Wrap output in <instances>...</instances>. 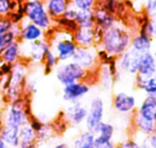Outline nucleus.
I'll return each instance as SVG.
<instances>
[{
  "mask_svg": "<svg viewBox=\"0 0 156 148\" xmlns=\"http://www.w3.org/2000/svg\"><path fill=\"white\" fill-rule=\"evenodd\" d=\"M96 47H78L72 60L90 73H96L100 65Z\"/></svg>",
  "mask_w": 156,
  "mask_h": 148,
  "instance_id": "nucleus-9",
  "label": "nucleus"
},
{
  "mask_svg": "<svg viewBox=\"0 0 156 148\" xmlns=\"http://www.w3.org/2000/svg\"><path fill=\"white\" fill-rule=\"evenodd\" d=\"M54 148H73V146L69 145V144H66V143H59V144H57V145H55Z\"/></svg>",
  "mask_w": 156,
  "mask_h": 148,
  "instance_id": "nucleus-46",
  "label": "nucleus"
},
{
  "mask_svg": "<svg viewBox=\"0 0 156 148\" xmlns=\"http://www.w3.org/2000/svg\"><path fill=\"white\" fill-rule=\"evenodd\" d=\"M127 2H130V7L132 8H137L138 6V9L140 11H142L143 8V0H126Z\"/></svg>",
  "mask_w": 156,
  "mask_h": 148,
  "instance_id": "nucleus-41",
  "label": "nucleus"
},
{
  "mask_svg": "<svg viewBox=\"0 0 156 148\" xmlns=\"http://www.w3.org/2000/svg\"><path fill=\"white\" fill-rule=\"evenodd\" d=\"M141 55L142 54L136 52L130 47L127 50H125L121 56L117 58V68L119 72L136 76L138 73Z\"/></svg>",
  "mask_w": 156,
  "mask_h": 148,
  "instance_id": "nucleus-11",
  "label": "nucleus"
},
{
  "mask_svg": "<svg viewBox=\"0 0 156 148\" xmlns=\"http://www.w3.org/2000/svg\"><path fill=\"white\" fill-rule=\"evenodd\" d=\"M29 102L24 96L20 99L10 101L2 113L3 124L20 129L29 122L31 117Z\"/></svg>",
  "mask_w": 156,
  "mask_h": 148,
  "instance_id": "nucleus-4",
  "label": "nucleus"
},
{
  "mask_svg": "<svg viewBox=\"0 0 156 148\" xmlns=\"http://www.w3.org/2000/svg\"><path fill=\"white\" fill-rule=\"evenodd\" d=\"M132 122L135 130L138 131L141 134H143L144 136H149L152 133H154V130H155V127H156L155 122L144 119V118L140 117V116L135 113L132 116Z\"/></svg>",
  "mask_w": 156,
  "mask_h": 148,
  "instance_id": "nucleus-25",
  "label": "nucleus"
},
{
  "mask_svg": "<svg viewBox=\"0 0 156 148\" xmlns=\"http://www.w3.org/2000/svg\"><path fill=\"white\" fill-rule=\"evenodd\" d=\"M117 148H141L139 142L134 139H126L117 145Z\"/></svg>",
  "mask_w": 156,
  "mask_h": 148,
  "instance_id": "nucleus-38",
  "label": "nucleus"
},
{
  "mask_svg": "<svg viewBox=\"0 0 156 148\" xmlns=\"http://www.w3.org/2000/svg\"><path fill=\"white\" fill-rule=\"evenodd\" d=\"M14 1H18V2H23L24 0H14Z\"/></svg>",
  "mask_w": 156,
  "mask_h": 148,
  "instance_id": "nucleus-51",
  "label": "nucleus"
},
{
  "mask_svg": "<svg viewBox=\"0 0 156 148\" xmlns=\"http://www.w3.org/2000/svg\"><path fill=\"white\" fill-rule=\"evenodd\" d=\"M23 57L22 59L29 61L31 63H42L47 55V53L51 50L49 41L47 39L39 40L32 43L23 44Z\"/></svg>",
  "mask_w": 156,
  "mask_h": 148,
  "instance_id": "nucleus-8",
  "label": "nucleus"
},
{
  "mask_svg": "<svg viewBox=\"0 0 156 148\" xmlns=\"http://www.w3.org/2000/svg\"><path fill=\"white\" fill-rule=\"evenodd\" d=\"M43 39H46V31H44L39 26L30 23L26 18L20 24L18 40H20V43L28 44Z\"/></svg>",
  "mask_w": 156,
  "mask_h": 148,
  "instance_id": "nucleus-14",
  "label": "nucleus"
},
{
  "mask_svg": "<svg viewBox=\"0 0 156 148\" xmlns=\"http://www.w3.org/2000/svg\"><path fill=\"white\" fill-rule=\"evenodd\" d=\"M105 102L101 97H94L88 105V115L86 119V130L96 135L100 124L105 118Z\"/></svg>",
  "mask_w": 156,
  "mask_h": 148,
  "instance_id": "nucleus-7",
  "label": "nucleus"
},
{
  "mask_svg": "<svg viewBox=\"0 0 156 148\" xmlns=\"http://www.w3.org/2000/svg\"><path fill=\"white\" fill-rule=\"evenodd\" d=\"M154 74H156V59L154 57L153 52L144 53L141 55L137 75L147 77Z\"/></svg>",
  "mask_w": 156,
  "mask_h": 148,
  "instance_id": "nucleus-22",
  "label": "nucleus"
},
{
  "mask_svg": "<svg viewBox=\"0 0 156 148\" xmlns=\"http://www.w3.org/2000/svg\"><path fill=\"white\" fill-rule=\"evenodd\" d=\"M44 5L48 14L54 20L61 18L69 7V0H44Z\"/></svg>",
  "mask_w": 156,
  "mask_h": 148,
  "instance_id": "nucleus-23",
  "label": "nucleus"
},
{
  "mask_svg": "<svg viewBox=\"0 0 156 148\" xmlns=\"http://www.w3.org/2000/svg\"><path fill=\"white\" fill-rule=\"evenodd\" d=\"M96 75H98V83L101 84L104 89L109 90L112 88L113 83H115V79L112 72L110 71L109 67L107 65H100L96 71Z\"/></svg>",
  "mask_w": 156,
  "mask_h": 148,
  "instance_id": "nucleus-26",
  "label": "nucleus"
},
{
  "mask_svg": "<svg viewBox=\"0 0 156 148\" xmlns=\"http://www.w3.org/2000/svg\"><path fill=\"white\" fill-rule=\"evenodd\" d=\"M135 114L156 124V98L145 96L139 103Z\"/></svg>",
  "mask_w": 156,
  "mask_h": 148,
  "instance_id": "nucleus-16",
  "label": "nucleus"
},
{
  "mask_svg": "<svg viewBox=\"0 0 156 148\" xmlns=\"http://www.w3.org/2000/svg\"><path fill=\"white\" fill-rule=\"evenodd\" d=\"M93 148H117V145L111 139H106L103 137L96 136Z\"/></svg>",
  "mask_w": 156,
  "mask_h": 148,
  "instance_id": "nucleus-35",
  "label": "nucleus"
},
{
  "mask_svg": "<svg viewBox=\"0 0 156 148\" xmlns=\"http://www.w3.org/2000/svg\"><path fill=\"white\" fill-rule=\"evenodd\" d=\"M52 133V128H50L49 126H48L47 124H45V127H44L43 129H42L41 131H40L39 133H37V139L40 141H43V139H48V137L50 136V134Z\"/></svg>",
  "mask_w": 156,
  "mask_h": 148,
  "instance_id": "nucleus-39",
  "label": "nucleus"
},
{
  "mask_svg": "<svg viewBox=\"0 0 156 148\" xmlns=\"http://www.w3.org/2000/svg\"><path fill=\"white\" fill-rule=\"evenodd\" d=\"M55 25H56V28L62 29V30L69 31V32H72V33L78 28L75 20H67V18L63 17V16L61 18H59V20H55Z\"/></svg>",
  "mask_w": 156,
  "mask_h": 148,
  "instance_id": "nucleus-33",
  "label": "nucleus"
},
{
  "mask_svg": "<svg viewBox=\"0 0 156 148\" xmlns=\"http://www.w3.org/2000/svg\"><path fill=\"white\" fill-rule=\"evenodd\" d=\"M133 33L134 32L130 28L118 20L117 24L104 31L98 47L104 50L110 56L118 58L130 47Z\"/></svg>",
  "mask_w": 156,
  "mask_h": 148,
  "instance_id": "nucleus-1",
  "label": "nucleus"
},
{
  "mask_svg": "<svg viewBox=\"0 0 156 148\" xmlns=\"http://www.w3.org/2000/svg\"><path fill=\"white\" fill-rule=\"evenodd\" d=\"M2 113L3 111L1 109H0V129H1V127L3 126V121H2Z\"/></svg>",
  "mask_w": 156,
  "mask_h": 148,
  "instance_id": "nucleus-48",
  "label": "nucleus"
},
{
  "mask_svg": "<svg viewBox=\"0 0 156 148\" xmlns=\"http://www.w3.org/2000/svg\"><path fill=\"white\" fill-rule=\"evenodd\" d=\"M0 148H11V147H10V146H8L7 144L2 141V139H0Z\"/></svg>",
  "mask_w": 156,
  "mask_h": 148,
  "instance_id": "nucleus-47",
  "label": "nucleus"
},
{
  "mask_svg": "<svg viewBox=\"0 0 156 148\" xmlns=\"http://www.w3.org/2000/svg\"><path fill=\"white\" fill-rule=\"evenodd\" d=\"M0 139L11 148H18V145H20V129L3 124L0 129Z\"/></svg>",
  "mask_w": 156,
  "mask_h": 148,
  "instance_id": "nucleus-24",
  "label": "nucleus"
},
{
  "mask_svg": "<svg viewBox=\"0 0 156 148\" xmlns=\"http://www.w3.org/2000/svg\"><path fill=\"white\" fill-rule=\"evenodd\" d=\"M151 24H152V28H153V39L156 40V16L151 18Z\"/></svg>",
  "mask_w": 156,
  "mask_h": 148,
  "instance_id": "nucleus-44",
  "label": "nucleus"
},
{
  "mask_svg": "<svg viewBox=\"0 0 156 148\" xmlns=\"http://www.w3.org/2000/svg\"><path fill=\"white\" fill-rule=\"evenodd\" d=\"M112 107L120 115L133 116L138 107V101L134 94L118 91L112 97Z\"/></svg>",
  "mask_w": 156,
  "mask_h": 148,
  "instance_id": "nucleus-10",
  "label": "nucleus"
},
{
  "mask_svg": "<svg viewBox=\"0 0 156 148\" xmlns=\"http://www.w3.org/2000/svg\"><path fill=\"white\" fill-rule=\"evenodd\" d=\"M20 35V25H15L11 30H8L0 37V54L12 43L18 41Z\"/></svg>",
  "mask_w": 156,
  "mask_h": 148,
  "instance_id": "nucleus-29",
  "label": "nucleus"
},
{
  "mask_svg": "<svg viewBox=\"0 0 156 148\" xmlns=\"http://www.w3.org/2000/svg\"><path fill=\"white\" fill-rule=\"evenodd\" d=\"M27 73H28L27 65L23 60L13 65L11 73L5 77V86H3V91L9 102L24 96L27 85Z\"/></svg>",
  "mask_w": 156,
  "mask_h": 148,
  "instance_id": "nucleus-3",
  "label": "nucleus"
},
{
  "mask_svg": "<svg viewBox=\"0 0 156 148\" xmlns=\"http://www.w3.org/2000/svg\"><path fill=\"white\" fill-rule=\"evenodd\" d=\"M147 141L152 148H156V132L152 133L151 135L147 136Z\"/></svg>",
  "mask_w": 156,
  "mask_h": 148,
  "instance_id": "nucleus-42",
  "label": "nucleus"
},
{
  "mask_svg": "<svg viewBox=\"0 0 156 148\" xmlns=\"http://www.w3.org/2000/svg\"><path fill=\"white\" fill-rule=\"evenodd\" d=\"M73 38L78 47H96L94 28L78 27L73 32Z\"/></svg>",
  "mask_w": 156,
  "mask_h": 148,
  "instance_id": "nucleus-17",
  "label": "nucleus"
},
{
  "mask_svg": "<svg viewBox=\"0 0 156 148\" xmlns=\"http://www.w3.org/2000/svg\"><path fill=\"white\" fill-rule=\"evenodd\" d=\"M153 54H154V57H155V59H156V50L153 52Z\"/></svg>",
  "mask_w": 156,
  "mask_h": 148,
  "instance_id": "nucleus-50",
  "label": "nucleus"
},
{
  "mask_svg": "<svg viewBox=\"0 0 156 148\" xmlns=\"http://www.w3.org/2000/svg\"><path fill=\"white\" fill-rule=\"evenodd\" d=\"M135 86L138 90L142 91L145 96L156 98V74L151 76H135Z\"/></svg>",
  "mask_w": 156,
  "mask_h": 148,
  "instance_id": "nucleus-21",
  "label": "nucleus"
},
{
  "mask_svg": "<svg viewBox=\"0 0 156 148\" xmlns=\"http://www.w3.org/2000/svg\"><path fill=\"white\" fill-rule=\"evenodd\" d=\"M23 11L25 18L48 32L56 27L55 20L50 17L42 0H24Z\"/></svg>",
  "mask_w": 156,
  "mask_h": 148,
  "instance_id": "nucleus-5",
  "label": "nucleus"
},
{
  "mask_svg": "<svg viewBox=\"0 0 156 148\" xmlns=\"http://www.w3.org/2000/svg\"><path fill=\"white\" fill-rule=\"evenodd\" d=\"M69 5L71 6L75 7L76 9H79V7L83 5V1H86V0H69Z\"/></svg>",
  "mask_w": 156,
  "mask_h": 148,
  "instance_id": "nucleus-43",
  "label": "nucleus"
},
{
  "mask_svg": "<svg viewBox=\"0 0 156 148\" xmlns=\"http://www.w3.org/2000/svg\"><path fill=\"white\" fill-rule=\"evenodd\" d=\"M42 1H44V0H42Z\"/></svg>",
  "mask_w": 156,
  "mask_h": 148,
  "instance_id": "nucleus-52",
  "label": "nucleus"
},
{
  "mask_svg": "<svg viewBox=\"0 0 156 148\" xmlns=\"http://www.w3.org/2000/svg\"><path fill=\"white\" fill-rule=\"evenodd\" d=\"M76 12H77V9L73 6L69 5V7L66 9V11L63 14V17L67 18V20H75V16H76Z\"/></svg>",
  "mask_w": 156,
  "mask_h": 148,
  "instance_id": "nucleus-40",
  "label": "nucleus"
},
{
  "mask_svg": "<svg viewBox=\"0 0 156 148\" xmlns=\"http://www.w3.org/2000/svg\"><path fill=\"white\" fill-rule=\"evenodd\" d=\"M50 35H47L46 39L49 41L51 50L57 55L60 62H65L73 59L78 45L74 41L73 33L69 31L62 30L59 28H52L48 32Z\"/></svg>",
  "mask_w": 156,
  "mask_h": 148,
  "instance_id": "nucleus-2",
  "label": "nucleus"
},
{
  "mask_svg": "<svg viewBox=\"0 0 156 148\" xmlns=\"http://www.w3.org/2000/svg\"><path fill=\"white\" fill-rule=\"evenodd\" d=\"M140 145H141V148H152L151 146L149 145V143H147V136L143 137L142 141L140 142Z\"/></svg>",
  "mask_w": 156,
  "mask_h": 148,
  "instance_id": "nucleus-45",
  "label": "nucleus"
},
{
  "mask_svg": "<svg viewBox=\"0 0 156 148\" xmlns=\"http://www.w3.org/2000/svg\"><path fill=\"white\" fill-rule=\"evenodd\" d=\"M15 26V24L10 20L9 17H5V18H2L0 17V37L8 30H11L13 27Z\"/></svg>",
  "mask_w": 156,
  "mask_h": 148,
  "instance_id": "nucleus-37",
  "label": "nucleus"
},
{
  "mask_svg": "<svg viewBox=\"0 0 156 148\" xmlns=\"http://www.w3.org/2000/svg\"><path fill=\"white\" fill-rule=\"evenodd\" d=\"M88 115V105L81 101L75 103H69L63 113L64 121L74 127L81 126L86 122Z\"/></svg>",
  "mask_w": 156,
  "mask_h": 148,
  "instance_id": "nucleus-13",
  "label": "nucleus"
},
{
  "mask_svg": "<svg viewBox=\"0 0 156 148\" xmlns=\"http://www.w3.org/2000/svg\"><path fill=\"white\" fill-rule=\"evenodd\" d=\"M75 22L78 27L83 28H94L95 20H94V9L77 10L75 16Z\"/></svg>",
  "mask_w": 156,
  "mask_h": 148,
  "instance_id": "nucleus-27",
  "label": "nucleus"
},
{
  "mask_svg": "<svg viewBox=\"0 0 156 148\" xmlns=\"http://www.w3.org/2000/svg\"><path fill=\"white\" fill-rule=\"evenodd\" d=\"M42 63H43L44 74H45V75H49L50 73H52V72L56 70V68L58 67L60 61H59L57 55L50 50L49 52L47 53V55L45 56V58H44Z\"/></svg>",
  "mask_w": 156,
  "mask_h": 148,
  "instance_id": "nucleus-30",
  "label": "nucleus"
},
{
  "mask_svg": "<svg viewBox=\"0 0 156 148\" xmlns=\"http://www.w3.org/2000/svg\"><path fill=\"white\" fill-rule=\"evenodd\" d=\"M154 39L150 35H145L140 31H136L133 33L132 41H130V48L140 54H144L147 52H152Z\"/></svg>",
  "mask_w": 156,
  "mask_h": 148,
  "instance_id": "nucleus-18",
  "label": "nucleus"
},
{
  "mask_svg": "<svg viewBox=\"0 0 156 148\" xmlns=\"http://www.w3.org/2000/svg\"><path fill=\"white\" fill-rule=\"evenodd\" d=\"M96 135L88 130L81 131L73 141V148H93Z\"/></svg>",
  "mask_w": 156,
  "mask_h": 148,
  "instance_id": "nucleus-28",
  "label": "nucleus"
},
{
  "mask_svg": "<svg viewBox=\"0 0 156 148\" xmlns=\"http://www.w3.org/2000/svg\"><path fill=\"white\" fill-rule=\"evenodd\" d=\"M115 128L112 124L107 121H103L100 124V127H98V132H96V136L112 141L113 136H115Z\"/></svg>",
  "mask_w": 156,
  "mask_h": 148,
  "instance_id": "nucleus-31",
  "label": "nucleus"
},
{
  "mask_svg": "<svg viewBox=\"0 0 156 148\" xmlns=\"http://www.w3.org/2000/svg\"><path fill=\"white\" fill-rule=\"evenodd\" d=\"M142 11L147 17L153 18L156 16V0H143Z\"/></svg>",
  "mask_w": 156,
  "mask_h": 148,
  "instance_id": "nucleus-34",
  "label": "nucleus"
},
{
  "mask_svg": "<svg viewBox=\"0 0 156 148\" xmlns=\"http://www.w3.org/2000/svg\"><path fill=\"white\" fill-rule=\"evenodd\" d=\"M94 20H95V27L103 31L111 28L113 25L118 23L117 15L110 13L104 8L103 5H96L94 8Z\"/></svg>",
  "mask_w": 156,
  "mask_h": 148,
  "instance_id": "nucleus-15",
  "label": "nucleus"
},
{
  "mask_svg": "<svg viewBox=\"0 0 156 148\" xmlns=\"http://www.w3.org/2000/svg\"><path fill=\"white\" fill-rule=\"evenodd\" d=\"M23 57V45L18 41H15L10 46H8L1 54H0V59L5 63L9 65H15L16 62L22 60Z\"/></svg>",
  "mask_w": 156,
  "mask_h": 148,
  "instance_id": "nucleus-19",
  "label": "nucleus"
},
{
  "mask_svg": "<svg viewBox=\"0 0 156 148\" xmlns=\"http://www.w3.org/2000/svg\"><path fill=\"white\" fill-rule=\"evenodd\" d=\"M91 74L92 73L86 71L73 60L60 62L55 70V76L58 83L62 85V87L76 82L88 81Z\"/></svg>",
  "mask_w": 156,
  "mask_h": 148,
  "instance_id": "nucleus-6",
  "label": "nucleus"
},
{
  "mask_svg": "<svg viewBox=\"0 0 156 148\" xmlns=\"http://www.w3.org/2000/svg\"><path fill=\"white\" fill-rule=\"evenodd\" d=\"M29 124L31 126V128L33 129V130L35 131V133H39L40 131L42 130V129L45 127V122L43 121V120H41L40 118L37 117H34V116H31L30 119H29Z\"/></svg>",
  "mask_w": 156,
  "mask_h": 148,
  "instance_id": "nucleus-36",
  "label": "nucleus"
},
{
  "mask_svg": "<svg viewBox=\"0 0 156 148\" xmlns=\"http://www.w3.org/2000/svg\"><path fill=\"white\" fill-rule=\"evenodd\" d=\"M39 139L37 133L29 124L20 129V145L18 148H37Z\"/></svg>",
  "mask_w": 156,
  "mask_h": 148,
  "instance_id": "nucleus-20",
  "label": "nucleus"
},
{
  "mask_svg": "<svg viewBox=\"0 0 156 148\" xmlns=\"http://www.w3.org/2000/svg\"><path fill=\"white\" fill-rule=\"evenodd\" d=\"M22 2L14 0H0V17H9L11 12L18 7Z\"/></svg>",
  "mask_w": 156,
  "mask_h": 148,
  "instance_id": "nucleus-32",
  "label": "nucleus"
},
{
  "mask_svg": "<svg viewBox=\"0 0 156 148\" xmlns=\"http://www.w3.org/2000/svg\"><path fill=\"white\" fill-rule=\"evenodd\" d=\"M104 1H105V0H95V2L98 3V5H102Z\"/></svg>",
  "mask_w": 156,
  "mask_h": 148,
  "instance_id": "nucleus-49",
  "label": "nucleus"
},
{
  "mask_svg": "<svg viewBox=\"0 0 156 148\" xmlns=\"http://www.w3.org/2000/svg\"><path fill=\"white\" fill-rule=\"evenodd\" d=\"M91 84L88 81H80L69 85L63 86L62 98L67 103H75L81 101L90 94Z\"/></svg>",
  "mask_w": 156,
  "mask_h": 148,
  "instance_id": "nucleus-12",
  "label": "nucleus"
}]
</instances>
